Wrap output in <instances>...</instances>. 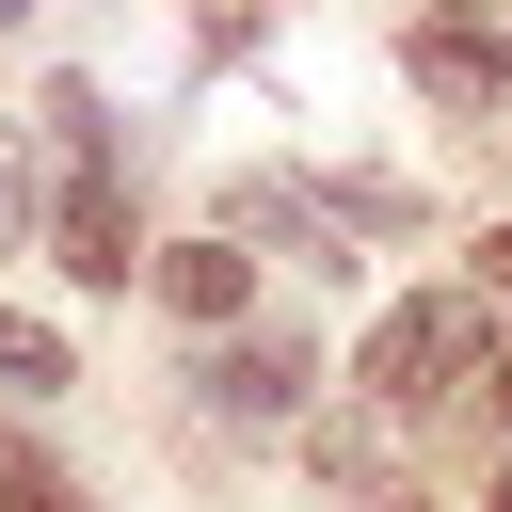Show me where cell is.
<instances>
[{
	"label": "cell",
	"instance_id": "obj_7",
	"mask_svg": "<svg viewBox=\"0 0 512 512\" xmlns=\"http://www.w3.org/2000/svg\"><path fill=\"white\" fill-rule=\"evenodd\" d=\"M0 384H64V336L48 320H0Z\"/></svg>",
	"mask_w": 512,
	"mask_h": 512
},
{
	"label": "cell",
	"instance_id": "obj_4",
	"mask_svg": "<svg viewBox=\"0 0 512 512\" xmlns=\"http://www.w3.org/2000/svg\"><path fill=\"white\" fill-rule=\"evenodd\" d=\"M208 400H224V416H288V400H304V352H288V336H240V352H208Z\"/></svg>",
	"mask_w": 512,
	"mask_h": 512
},
{
	"label": "cell",
	"instance_id": "obj_5",
	"mask_svg": "<svg viewBox=\"0 0 512 512\" xmlns=\"http://www.w3.org/2000/svg\"><path fill=\"white\" fill-rule=\"evenodd\" d=\"M144 272H160V304H176V320H240V288H256L224 240H176V256H144Z\"/></svg>",
	"mask_w": 512,
	"mask_h": 512
},
{
	"label": "cell",
	"instance_id": "obj_2",
	"mask_svg": "<svg viewBox=\"0 0 512 512\" xmlns=\"http://www.w3.org/2000/svg\"><path fill=\"white\" fill-rule=\"evenodd\" d=\"M464 368H480V304H448V288H400V304L368 320V368H352V384H368V400H448Z\"/></svg>",
	"mask_w": 512,
	"mask_h": 512
},
{
	"label": "cell",
	"instance_id": "obj_6",
	"mask_svg": "<svg viewBox=\"0 0 512 512\" xmlns=\"http://www.w3.org/2000/svg\"><path fill=\"white\" fill-rule=\"evenodd\" d=\"M0 512H80V496H64V464H48V448H0Z\"/></svg>",
	"mask_w": 512,
	"mask_h": 512
},
{
	"label": "cell",
	"instance_id": "obj_8",
	"mask_svg": "<svg viewBox=\"0 0 512 512\" xmlns=\"http://www.w3.org/2000/svg\"><path fill=\"white\" fill-rule=\"evenodd\" d=\"M0 16H32V0H0Z\"/></svg>",
	"mask_w": 512,
	"mask_h": 512
},
{
	"label": "cell",
	"instance_id": "obj_1",
	"mask_svg": "<svg viewBox=\"0 0 512 512\" xmlns=\"http://www.w3.org/2000/svg\"><path fill=\"white\" fill-rule=\"evenodd\" d=\"M48 144H64V192H48L64 272H80V288H128L144 240H128V192H112V112H96V80H48Z\"/></svg>",
	"mask_w": 512,
	"mask_h": 512
},
{
	"label": "cell",
	"instance_id": "obj_3",
	"mask_svg": "<svg viewBox=\"0 0 512 512\" xmlns=\"http://www.w3.org/2000/svg\"><path fill=\"white\" fill-rule=\"evenodd\" d=\"M416 80L448 112H512V32L496 16H416Z\"/></svg>",
	"mask_w": 512,
	"mask_h": 512
}]
</instances>
